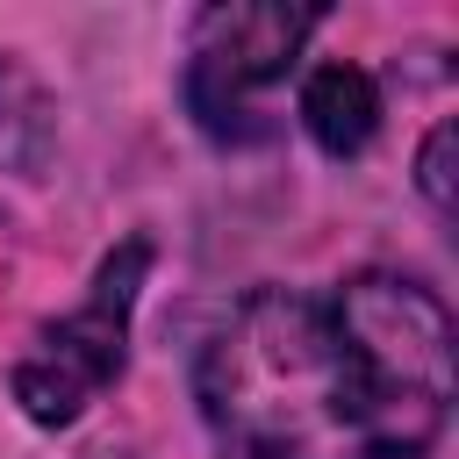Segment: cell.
I'll list each match as a JSON object with an SVG mask.
<instances>
[{"label":"cell","mask_w":459,"mask_h":459,"mask_svg":"<svg viewBox=\"0 0 459 459\" xmlns=\"http://www.w3.org/2000/svg\"><path fill=\"white\" fill-rule=\"evenodd\" d=\"M230 459H430L452 423V308L387 265L251 287L194 351Z\"/></svg>","instance_id":"obj_1"},{"label":"cell","mask_w":459,"mask_h":459,"mask_svg":"<svg viewBox=\"0 0 459 459\" xmlns=\"http://www.w3.org/2000/svg\"><path fill=\"white\" fill-rule=\"evenodd\" d=\"M323 29V7H280V0H244V7H201L179 65V100L194 129L222 151H251L280 136L273 93L294 79L301 43Z\"/></svg>","instance_id":"obj_2"},{"label":"cell","mask_w":459,"mask_h":459,"mask_svg":"<svg viewBox=\"0 0 459 459\" xmlns=\"http://www.w3.org/2000/svg\"><path fill=\"white\" fill-rule=\"evenodd\" d=\"M143 273H151V237H122V244L100 258L86 301H79L72 316L43 323L36 344L14 359L7 387H14V402H22V416H29L36 430H65V423H79V409H86L100 387L122 380V359H129V316H136Z\"/></svg>","instance_id":"obj_3"},{"label":"cell","mask_w":459,"mask_h":459,"mask_svg":"<svg viewBox=\"0 0 459 459\" xmlns=\"http://www.w3.org/2000/svg\"><path fill=\"white\" fill-rule=\"evenodd\" d=\"M301 129L316 136L323 158H359L380 129V86L366 65H316L301 79V100H294Z\"/></svg>","instance_id":"obj_4"},{"label":"cell","mask_w":459,"mask_h":459,"mask_svg":"<svg viewBox=\"0 0 459 459\" xmlns=\"http://www.w3.org/2000/svg\"><path fill=\"white\" fill-rule=\"evenodd\" d=\"M452 158H459V122L445 115V122L423 136V151H416V186H423V201H430L437 215H452V208H459V186H452Z\"/></svg>","instance_id":"obj_5"},{"label":"cell","mask_w":459,"mask_h":459,"mask_svg":"<svg viewBox=\"0 0 459 459\" xmlns=\"http://www.w3.org/2000/svg\"><path fill=\"white\" fill-rule=\"evenodd\" d=\"M72 459H136V452H115V445H93V452H72Z\"/></svg>","instance_id":"obj_6"}]
</instances>
